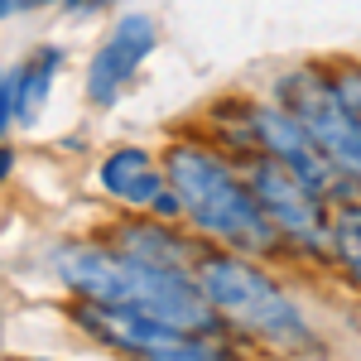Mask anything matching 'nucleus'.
Segmentation results:
<instances>
[{
    "label": "nucleus",
    "mask_w": 361,
    "mask_h": 361,
    "mask_svg": "<svg viewBox=\"0 0 361 361\" xmlns=\"http://www.w3.org/2000/svg\"><path fill=\"white\" fill-rule=\"evenodd\" d=\"M102 188L121 202H135V207H154V197L164 193V178H159V169L154 159L145 154V149H116L111 159L102 164Z\"/></svg>",
    "instance_id": "9"
},
{
    "label": "nucleus",
    "mask_w": 361,
    "mask_h": 361,
    "mask_svg": "<svg viewBox=\"0 0 361 361\" xmlns=\"http://www.w3.org/2000/svg\"><path fill=\"white\" fill-rule=\"evenodd\" d=\"M197 289L207 294V304L226 313L231 323H241L246 333L270 337L279 347H304L308 328L299 318V308L279 294L255 265L236 260V255H207L197 260Z\"/></svg>",
    "instance_id": "3"
},
{
    "label": "nucleus",
    "mask_w": 361,
    "mask_h": 361,
    "mask_svg": "<svg viewBox=\"0 0 361 361\" xmlns=\"http://www.w3.org/2000/svg\"><path fill=\"white\" fill-rule=\"evenodd\" d=\"M149 49H154V25H149L145 15H126V20L106 34V44L97 49V58H92L87 97L102 102V106H111L116 97H121V87L135 78V68L149 58Z\"/></svg>",
    "instance_id": "8"
},
{
    "label": "nucleus",
    "mask_w": 361,
    "mask_h": 361,
    "mask_svg": "<svg viewBox=\"0 0 361 361\" xmlns=\"http://www.w3.org/2000/svg\"><path fill=\"white\" fill-rule=\"evenodd\" d=\"M54 270L68 289H78L87 304H116L135 308L145 318H159L169 328L202 337L212 328L207 294L197 289V279H188L183 270L154 265L135 250H97V246H63L54 255Z\"/></svg>",
    "instance_id": "1"
},
{
    "label": "nucleus",
    "mask_w": 361,
    "mask_h": 361,
    "mask_svg": "<svg viewBox=\"0 0 361 361\" xmlns=\"http://www.w3.org/2000/svg\"><path fill=\"white\" fill-rule=\"evenodd\" d=\"M279 92H284V111L294 116L313 135V145L361 188V121L342 102L337 82L318 78V73H294V78L279 82Z\"/></svg>",
    "instance_id": "4"
},
{
    "label": "nucleus",
    "mask_w": 361,
    "mask_h": 361,
    "mask_svg": "<svg viewBox=\"0 0 361 361\" xmlns=\"http://www.w3.org/2000/svg\"><path fill=\"white\" fill-rule=\"evenodd\" d=\"M333 82H337V92H342V102L352 106V116L361 121V68H347L342 78H333Z\"/></svg>",
    "instance_id": "13"
},
{
    "label": "nucleus",
    "mask_w": 361,
    "mask_h": 361,
    "mask_svg": "<svg viewBox=\"0 0 361 361\" xmlns=\"http://www.w3.org/2000/svg\"><path fill=\"white\" fill-rule=\"evenodd\" d=\"M250 193L265 207V217L275 222V231H284L289 241L313 246V250L333 241V226L323 222V207H318L323 197L313 193L289 164H279L275 154H265V159L250 164Z\"/></svg>",
    "instance_id": "5"
},
{
    "label": "nucleus",
    "mask_w": 361,
    "mask_h": 361,
    "mask_svg": "<svg viewBox=\"0 0 361 361\" xmlns=\"http://www.w3.org/2000/svg\"><path fill=\"white\" fill-rule=\"evenodd\" d=\"M15 5H25V10H29V5H49V0H5V15H15Z\"/></svg>",
    "instance_id": "14"
},
{
    "label": "nucleus",
    "mask_w": 361,
    "mask_h": 361,
    "mask_svg": "<svg viewBox=\"0 0 361 361\" xmlns=\"http://www.w3.org/2000/svg\"><path fill=\"white\" fill-rule=\"evenodd\" d=\"M68 5H102V0H68Z\"/></svg>",
    "instance_id": "15"
},
{
    "label": "nucleus",
    "mask_w": 361,
    "mask_h": 361,
    "mask_svg": "<svg viewBox=\"0 0 361 361\" xmlns=\"http://www.w3.org/2000/svg\"><path fill=\"white\" fill-rule=\"evenodd\" d=\"M126 250H135V255L154 260V265H169V270H183V265H178L183 246H178L169 231H159V226H130V231H126Z\"/></svg>",
    "instance_id": "11"
},
{
    "label": "nucleus",
    "mask_w": 361,
    "mask_h": 361,
    "mask_svg": "<svg viewBox=\"0 0 361 361\" xmlns=\"http://www.w3.org/2000/svg\"><path fill=\"white\" fill-rule=\"evenodd\" d=\"M333 250L347 265V275L361 284V202H337L333 207Z\"/></svg>",
    "instance_id": "10"
},
{
    "label": "nucleus",
    "mask_w": 361,
    "mask_h": 361,
    "mask_svg": "<svg viewBox=\"0 0 361 361\" xmlns=\"http://www.w3.org/2000/svg\"><path fill=\"white\" fill-rule=\"evenodd\" d=\"M250 126H255V135H260V145H265V154H275L279 164H289L318 197H337V193H352V188H357V183L313 145V135H308L289 111L265 106V111L250 116Z\"/></svg>",
    "instance_id": "6"
},
{
    "label": "nucleus",
    "mask_w": 361,
    "mask_h": 361,
    "mask_svg": "<svg viewBox=\"0 0 361 361\" xmlns=\"http://www.w3.org/2000/svg\"><path fill=\"white\" fill-rule=\"evenodd\" d=\"M58 63H63L58 49H39V54L25 63V121L44 106V92H49V82H54Z\"/></svg>",
    "instance_id": "12"
},
{
    "label": "nucleus",
    "mask_w": 361,
    "mask_h": 361,
    "mask_svg": "<svg viewBox=\"0 0 361 361\" xmlns=\"http://www.w3.org/2000/svg\"><path fill=\"white\" fill-rule=\"evenodd\" d=\"M78 323L87 333L106 337L111 347L130 352V357H178V352H202V342L183 328H169L159 318H145L135 308H116V304H82Z\"/></svg>",
    "instance_id": "7"
},
{
    "label": "nucleus",
    "mask_w": 361,
    "mask_h": 361,
    "mask_svg": "<svg viewBox=\"0 0 361 361\" xmlns=\"http://www.w3.org/2000/svg\"><path fill=\"white\" fill-rule=\"evenodd\" d=\"M169 183L183 197L188 217H193L207 236H217L236 250H270L275 246V222L265 217V207L255 193L241 188V178L197 145H173L169 149Z\"/></svg>",
    "instance_id": "2"
}]
</instances>
